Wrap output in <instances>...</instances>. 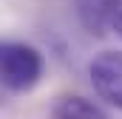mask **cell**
<instances>
[{"label":"cell","instance_id":"6da1fadb","mask_svg":"<svg viewBox=\"0 0 122 119\" xmlns=\"http://www.w3.org/2000/svg\"><path fill=\"white\" fill-rule=\"evenodd\" d=\"M46 71L43 51L23 40H6L0 45V77L3 88L11 94H29L40 85Z\"/></svg>","mask_w":122,"mask_h":119},{"label":"cell","instance_id":"7a4b0ae2","mask_svg":"<svg viewBox=\"0 0 122 119\" xmlns=\"http://www.w3.org/2000/svg\"><path fill=\"white\" fill-rule=\"evenodd\" d=\"M88 79L102 102L122 111V51H99L88 62Z\"/></svg>","mask_w":122,"mask_h":119},{"label":"cell","instance_id":"3957f363","mask_svg":"<svg viewBox=\"0 0 122 119\" xmlns=\"http://www.w3.org/2000/svg\"><path fill=\"white\" fill-rule=\"evenodd\" d=\"M51 119H111V116L88 96L62 94L51 105Z\"/></svg>","mask_w":122,"mask_h":119},{"label":"cell","instance_id":"277c9868","mask_svg":"<svg viewBox=\"0 0 122 119\" xmlns=\"http://www.w3.org/2000/svg\"><path fill=\"white\" fill-rule=\"evenodd\" d=\"M102 9H105V23H108V29L117 31L122 37V0H102Z\"/></svg>","mask_w":122,"mask_h":119}]
</instances>
